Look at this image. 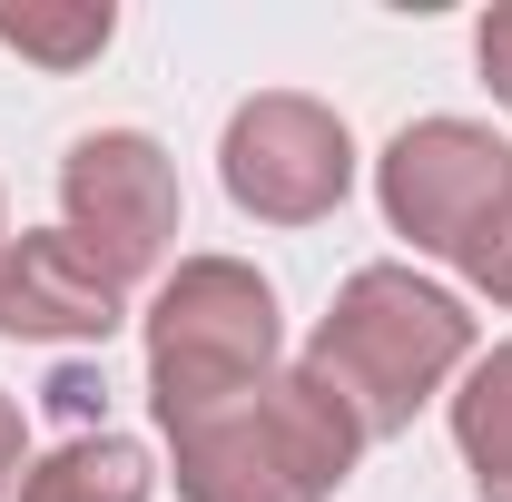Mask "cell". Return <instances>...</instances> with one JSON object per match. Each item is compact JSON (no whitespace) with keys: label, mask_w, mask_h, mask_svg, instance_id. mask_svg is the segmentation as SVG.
I'll return each instance as SVG.
<instances>
[{"label":"cell","mask_w":512,"mask_h":502,"mask_svg":"<svg viewBox=\"0 0 512 502\" xmlns=\"http://www.w3.org/2000/svg\"><path fill=\"white\" fill-rule=\"evenodd\" d=\"M128 325V286L69 227H20L0 247V335L10 345H109Z\"/></svg>","instance_id":"cell-7"},{"label":"cell","mask_w":512,"mask_h":502,"mask_svg":"<svg viewBox=\"0 0 512 502\" xmlns=\"http://www.w3.org/2000/svg\"><path fill=\"white\" fill-rule=\"evenodd\" d=\"M473 60H483V89L512 109V0H503V10H483V30H473Z\"/></svg>","instance_id":"cell-12"},{"label":"cell","mask_w":512,"mask_h":502,"mask_svg":"<svg viewBox=\"0 0 512 502\" xmlns=\"http://www.w3.org/2000/svg\"><path fill=\"white\" fill-rule=\"evenodd\" d=\"M99 394H109V384L89 375V365H60V375H50V404H60L79 434H99V424H89V414H99Z\"/></svg>","instance_id":"cell-13"},{"label":"cell","mask_w":512,"mask_h":502,"mask_svg":"<svg viewBox=\"0 0 512 502\" xmlns=\"http://www.w3.org/2000/svg\"><path fill=\"white\" fill-rule=\"evenodd\" d=\"M109 40H119V10H109V0H40V10H30V0L10 10V0H0V50L60 69V79H69V69H89Z\"/></svg>","instance_id":"cell-10"},{"label":"cell","mask_w":512,"mask_h":502,"mask_svg":"<svg viewBox=\"0 0 512 502\" xmlns=\"http://www.w3.org/2000/svg\"><path fill=\"white\" fill-rule=\"evenodd\" d=\"M453 453L473 473V502H512V335L483 345L453 384Z\"/></svg>","instance_id":"cell-9"},{"label":"cell","mask_w":512,"mask_h":502,"mask_svg":"<svg viewBox=\"0 0 512 502\" xmlns=\"http://www.w3.org/2000/svg\"><path fill=\"white\" fill-rule=\"evenodd\" d=\"M375 197H384V227L414 256H444L453 266L493 227V207L512 197V148L483 119H414V128L384 138Z\"/></svg>","instance_id":"cell-5"},{"label":"cell","mask_w":512,"mask_h":502,"mask_svg":"<svg viewBox=\"0 0 512 502\" xmlns=\"http://www.w3.org/2000/svg\"><path fill=\"white\" fill-rule=\"evenodd\" d=\"M158 434H168L188 502H335L365 453V424L306 365H276L256 394L188 414V424H158Z\"/></svg>","instance_id":"cell-2"},{"label":"cell","mask_w":512,"mask_h":502,"mask_svg":"<svg viewBox=\"0 0 512 502\" xmlns=\"http://www.w3.org/2000/svg\"><path fill=\"white\" fill-rule=\"evenodd\" d=\"M0 247H10V207H0Z\"/></svg>","instance_id":"cell-15"},{"label":"cell","mask_w":512,"mask_h":502,"mask_svg":"<svg viewBox=\"0 0 512 502\" xmlns=\"http://www.w3.org/2000/svg\"><path fill=\"white\" fill-rule=\"evenodd\" d=\"M453 276H463L473 296H493V306H512V197L493 207V227H483L473 247L453 256Z\"/></svg>","instance_id":"cell-11"},{"label":"cell","mask_w":512,"mask_h":502,"mask_svg":"<svg viewBox=\"0 0 512 502\" xmlns=\"http://www.w3.org/2000/svg\"><path fill=\"white\" fill-rule=\"evenodd\" d=\"M20 473H30V424H20V404L0 394V502L20 493Z\"/></svg>","instance_id":"cell-14"},{"label":"cell","mask_w":512,"mask_h":502,"mask_svg":"<svg viewBox=\"0 0 512 502\" xmlns=\"http://www.w3.org/2000/svg\"><path fill=\"white\" fill-rule=\"evenodd\" d=\"M296 365L365 424V443H384V434H404L434 394L463 384V365H473V306L453 286H434V276H414V266H355Z\"/></svg>","instance_id":"cell-1"},{"label":"cell","mask_w":512,"mask_h":502,"mask_svg":"<svg viewBox=\"0 0 512 502\" xmlns=\"http://www.w3.org/2000/svg\"><path fill=\"white\" fill-rule=\"evenodd\" d=\"M217 178L256 227H316L355 197V128L306 89H256L217 138Z\"/></svg>","instance_id":"cell-4"},{"label":"cell","mask_w":512,"mask_h":502,"mask_svg":"<svg viewBox=\"0 0 512 502\" xmlns=\"http://www.w3.org/2000/svg\"><path fill=\"white\" fill-rule=\"evenodd\" d=\"M158 493V453L138 434H69L50 443L30 473H20V502H148Z\"/></svg>","instance_id":"cell-8"},{"label":"cell","mask_w":512,"mask_h":502,"mask_svg":"<svg viewBox=\"0 0 512 502\" xmlns=\"http://www.w3.org/2000/svg\"><path fill=\"white\" fill-rule=\"evenodd\" d=\"M138 335H148V414L158 424H188V414L256 394L276 375V345H286L276 286L247 256H178L138 315Z\"/></svg>","instance_id":"cell-3"},{"label":"cell","mask_w":512,"mask_h":502,"mask_svg":"<svg viewBox=\"0 0 512 502\" xmlns=\"http://www.w3.org/2000/svg\"><path fill=\"white\" fill-rule=\"evenodd\" d=\"M60 227L99 256L119 286L158 276L178 247V158L148 128H89L60 158Z\"/></svg>","instance_id":"cell-6"}]
</instances>
